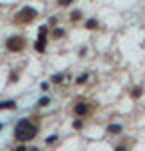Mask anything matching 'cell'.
Instances as JSON below:
<instances>
[{
	"instance_id": "obj_23",
	"label": "cell",
	"mask_w": 145,
	"mask_h": 151,
	"mask_svg": "<svg viewBox=\"0 0 145 151\" xmlns=\"http://www.w3.org/2000/svg\"><path fill=\"white\" fill-rule=\"evenodd\" d=\"M40 91H48V83H42L40 85Z\"/></svg>"
},
{
	"instance_id": "obj_12",
	"label": "cell",
	"mask_w": 145,
	"mask_h": 151,
	"mask_svg": "<svg viewBox=\"0 0 145 151\" xmlns=\"http://www.w3.org/2000/svg\"><path fill=\"white\" fill-rule=\"evenodd\" d=\"M65 79H67V75H65V73H57V75H52V77H50V83H52V85H60Z\"/></svg>"
},
{
	"instance_id": "obj_15",
	"label": "cell",
	"mask_w": 145,
	"mask_h": 151,
	"mask_svg": "<svg viewBox=\"0 0 145 151\" xmlns=\"http://www.w3.org/2000/svg\"><path fill=\"white\" fill-rule=\"evenodd\" d=\"M72 2H75V0H57V6H59V8H69Z\"/></svg>"
},
{
	"instance_id": "obj_7",
	"label": "cell",
	"mask_w": 145,
	"mask_h": 151,
	"mask_svg": "<svg viewBox=\"0 0 145 151\" xmlns=\"http://www.w3.org/2000/svg\"><path fill=\"white\" fill-rule=\"evenodd\" d=\"M129 97H131L133 101H139V99L143 97V87H141V85H135V87H131V89H129Z\"/></svg>"
},
{
	"instance_id": "obj_9",
	"label": "cell",
	"mask_w": 145,
	"mask_h": 151,
	"mask_svg": "<svg viewBox=\"0 0 145 151\" xmlns=\"http://www.w3.org/2000/svg\"><path fill=\"white\" fill-rule=\"evenodd\" d=\"M121 131H123V125L121 123H109L107 125V133H111V135H119Z\"/></svg>"
},
{
	"instance_id": "obj_19",
	"label": "cell",
	"mask_w": 145,
	"mask_h": 151,
	"mask_svg": "<svg viewBox=\"0 0 145 151\" xmlns=\"http://www.w3.org/2000/svg\"><path fill=\"white\" fill-rule=\"evenodd\" d=\"M18 81V70H12L10 77H8V83H16Z\"/></svg>"
},
{
	"instance_id": "obj_1",
	"label": "cell",
	"mask_w": 145,
	"mask_h": 151,
	"mask_svg": "<svg viewBox=\"0 0 145 151\" xmlns=\"http://www.w3.org/2000/svg\"><path fill=\"white\" fill-rule=\"evenodd\" d=\"M38 135V125L32 123L30 119H20L14 127V139L18 143H28Z\"/></svg>"
},
{
	"instance_id": "obj_10",
	"label": "cell",
	"mask_w": 145,
	"mask_h": 151,
	"mask_svg": "<svg viewBox=\"0 0 145 151\" xmlns=\"http://www.w3.org/2000/svg\"><path fill=\"white\" fill-rule=\"evenodd\" d=\"M50 35H52V38L59 40V38H65V36H67V30L60 28V26H52V32H50Z\"/></svg>"
},
{
	"instance_id": "obj_4",
	"label": "cell",
	"mask_w": 145,
	"mask_h": 151,
	"mask_svg": "<svg viewBox=\"0 0 145 151\" xmlns=\"http://www.w3.org/2000/svg\"><path fill=\"white\" fill-rule=\"evenodd\" d=\"M93 105L91 103H87V101H77V103L72 105V113H75V117H89L91 113H93Z\"/></svg>"
},
{
	"instance_id": "obj_6",
	"label": "cell",
	"mask_w": 145,
	"mask_h": 151,
	"mask_svg": "<svg viewBox=\"0 0 145 151\" xmlns=\"http://www.w3.org/2000/svg\"><path fill=\"white\" fill-rule=\"evenodd\" d=\"M83 28L85 30H99V28H101V22H99L97 18H87L83 22Z\"/></svg>"
},
{
	"instance_id": "obj_18",
	"label": "cell",
	"mask_w": 145,
	"mask_h": 151,
	"mask_svg": "<svg viewBox=\"0 0 145 151\" xmlns=\"http://www.w3.org/2000/svg\"><path fill=\"white\" fill-rule=\"evenodd\" d=\"M113 151H129V145H127V143H119V145H115Z\"/></svg>"
},
{
	"instance_id": "obj_20",
	"label": "cell",
	"mask_w": 145,
	"mask_h": 151,
	"mask_svg": "<svg viewBox=\"0 0 145 151\" xmlns=\"http://www.w3.org/2000/svg\"><path fill=\"white\" fill-rule=\"evenodd\" d=\"M57 139H59L57 135H48V137H47V145H52V143H57Z\"/></svg>"
},
{
	"instance_id": "obj_21",
	"label": "cell",
	"mask_w": 145,
	"mask_h": 151,
	"mask_svg": "<svg viewBox=\"0 0 145 151\" xmlns=\"http://www.w3.org/2000/svg\"><path fill=\"white\" fill-rule=\"evenodd\" d=\"M57 22H59V18H57V16H50V18H48V26H50V28H52Z\"/></svg>"
},
{
	"instance_id": "obj_11",
	"label": "cell",
	"mask_w": 145,
	"mask_h": 151,
	"mask_svg": "<svg viewBox=\"0 0 145 151\" xmlns=\"http://www.w3.org/2000/svg\"><path fill=\"white\" fill-rule=\"evenodd\" d=\"M8 109H12V111H14V109H16V101H2V103H0V111H8Z\"/></svg>"
},
{
	"instance_id": "obj_2",
	"label": "cell",
	"mask_w": 145,
	"mask_h": 151,
	"mask_svg": "<svg viewBox=\"0 0 145 151\" xmlns=\"http://www.w3.org/2000/svg\"><path fill=\"white\" fill-rule=\"evenodd\" d=\"M36 18H38V10H36L34 6H22L20 10L14 14V24H30L34 22Z\"/></svg>"
},
{
	"instance_id": "obj_13",
	"label": "cell",
	"mask_w": 145,
	"mask_h": 151,
	"mask_svg": "<svg viewBox=\"0 0 145 151\" xmlns=\"http://www.w3.org/2000/svg\"><path fill=\"white\" fill-rule=\"evenodd\" d=\"M83 127H85V119L83 117H77V119L72 121V129H75V131H81Z\"/></svg>"
},
{
	"instance_id": "obj_8",
	"label": "cell",
	"mask_w": 145,
	"mask_h": 151,
	"mask_svg": "<svg viewBox=\"0 0 145 151\" xmlns=\"http://www.w3.org/2000/svg\"><path fill=\"white\" fill-rule=\"evenodd\" d=\"M83 10H79V8H77V10H71V14H69V20H71L72 24H77V22H81V20H83Z\"/></svg>"
},
{
	"instance_id": "obj_3",
	"label": "cell",
	"mask_w": 145,
	"mask_h": 151,
	"mask_svg": "<svg viewBox=\"0 0 145 151\" xmlns=\"http://www.w3.org/2000/svg\"><path fill=\"white\" fill-rule=\"evenodd\" d=\"M4 47H6L8 52H22L26 48V38L22 35H12L4 40Z\"/></svg>"
},
{
	"instance_id": "obj_14",
	"label": "cell",
	"mask_w": 145,
	"mask_h": 151,
	"mask_svg": "<svg viewBox=\"0 0 145 151\" xmlns=\"http://www.w3.org/2000/svg\"><path fill=\"white\" fill-rule=\"evenodd\" d=\"M87 81H89V73H83V75H79V77L75 79V83H77V85H85Z\"/></svg>"
},
{
	"instance_id": "obj_17",
	"label": "cell",
	"mask_w": 145,
	"mask_h": 151,
	"mask_svg": "<svg viewBox=\"0 0 145 151\" xmlns=\"http://www.w3.org/2000/svg\"><path fill=\"white\" fill-rule=\"evenodd\" d=\"M48 32H50V26H48V24L38 26V35H48Z\"/></svg>"
},
{
	"instance_id": "obj_5",
	"label": "cell",
	"mask_w": 145,
	"mask_h": 151,
	"mask_svg": "<svg viewBox=\"0 0 145 151\" xmlns=\"http://www.w3.org/2000/svg\"><path fill=\"white\" fill-rule=\"evenodd\" d=\"M47 45H48V35H38L32 47H34L36 52H40V55H42V52H47Z\"/></svg>"
},
{
	"instance_id": "obj_22",
	"label": "cell",
	"mask_w": 145,
	"mask_h": 151,
	"mask_svg": "<svg viewBox=\"0 0 145 151\" xmlns=\"http://www.w3.org/2000/svg\"><path fill=\"white\" fill-rule=\"evenodd\" d=\"M14 151H28V147H26V145H18Z\"/></svg>"
},
{
	"instance_id": "obj_16",
	"label": "cell",
	"mask_w": 145,
	"mask_h": 151,
	"mask_svg": "<svg viewBox=\"0 0 145 151\" xmlns=\"http://www.w3.org/2000/svg\"><path fill=\"white\" fill-rule=\"evenodd\" d=\"M47 105H50V99H48V97H40V99H38V103H36V107H40V109H42V107H47Z\"/></svg>"
}]
</instances>
